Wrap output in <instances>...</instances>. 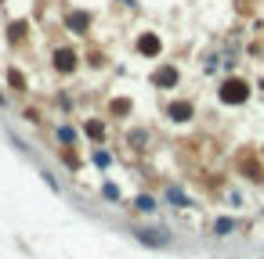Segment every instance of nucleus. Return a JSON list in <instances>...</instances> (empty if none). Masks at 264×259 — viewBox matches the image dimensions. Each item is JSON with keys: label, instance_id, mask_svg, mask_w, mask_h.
Masks as SVG:
<instances>
[{"label": "nucleus", "instance_id": "f257e3e1", "mask_svg": "<svg viewBox=\"0 0 264 259\" xmlns=\"http://www.w3.org/2000/svg\"><path fill=\"white\" fill-rule=\"evenodd\" d=\"M221 101H228V105L246 101V83H243V79H228V83L221 86Z\"/></svg>", "mask_w": 264, "mask_h": 259}, {"label": "nucleus", "instance_id": "f03ea898", "mask_svg": "<svg viewBox=\"0 0 264 259\" xmlns=\"http://www.w3.org/2000/svg\"><path fill=\"white\" fill-rule=\"evenodd\" d=\"M138 238H141V241H152V245H167L163 231H138Z\"/></svg>", "mask_w": 264, "mask_h": 259}, {"label": "nucleus", "instance_id": "7ed1b4c3", "mask_svg": "<svg viewBox=\"0 0 264 259\" xmlns=\"http://www.w3.org/2000/svg\"><path fill=\"white\" fill-rule=\"evenodd\" d=\"M141 51H145V54H156V51H160V40H156V36H145V40H141Z\"/></svg>", "mask_w": 264, "mask_h": 259}, {"label": "nucleus", "instance_id": "20e7f679", "mask_svg": "<svg viewBox=\"0 0 264 259\" xmlns=\"http://www.w3.org/2000/svg\"><path fill=\"white\" fill-rule=\"evenodd\" d=\"M174 79H177V72H174V69H163V72L156 76V83H160V86H170Z\"/></svg>", "mask_w": 264, "mask_h": 259}, {"label": "nucleus", "instance_id": "39448f33", "mask_svg": "<svg viewBox=\"0 0 264 259\" xmlns=\"http://www.w3.org/2000/svg\"><path fill=\"white\" fill-rule=\"evenodd\" d=\"M232 227H235V223H232V220H221V223H217V227H214V231H217V238H224V234H228V231H232Z\"/></svg>", "mask_w": 264, "mask_h": 259}, {"label": "nucleus", "instance_id": "423d86ee", "mask_svg": "<svg viewBox=\"0 0 264 259\" xmlns=\"http://www.w3.org/2000/svg\"><path fill=\"white\" fill-rule=\"evenodd\" d=\"M58 69H72V54H69V51L58 54Z\"/></svg>", "mask_w": 264, "mask_h": 259}, {"label": "nucleus", "instance_id": "0eeeda50", "mask_svg": "<svg viewBox=\"0 0 264 259\" xmlns=\"http://www.w3.org/2000/svg\"><path fill=\"white\" fill-rule=\"evenodd\" d=\"M170 112H174V119H177V115H181V119H184V115H188V112H192V105H174V108H170Z\"/></svg>", "mask_w": 264, "mask_h": 259}, {"label": "nucleus", "instance_id": "6e6552de", "mask_svg": "<svg viewBox=\"0 0 264 259\" xmlns=\"http://www.w3.org/2000/svg\"><path fill=\"white\" fill-rule=\"evenodd\" d=\"M84 22H87L84 15H72V18H69V25H72V29H84Z\"/></svg>", "mask_w": 264, "mask_h": 259}, {"label": "nucleus", "instance_id": "1a4fd4ad", "mask_svg": "<svg viewBox=\"0 0 264 259\" xmlns=\"http://www.w3.org/2000/svg\"><path fill=\"white\" fill-rule=\"evenodd\" d=\"M138 209H148V212H152V209H156V202H152V198H138Z\"/></svg>", "mask_w": 264, "mask_h": 259}]
</instances>
